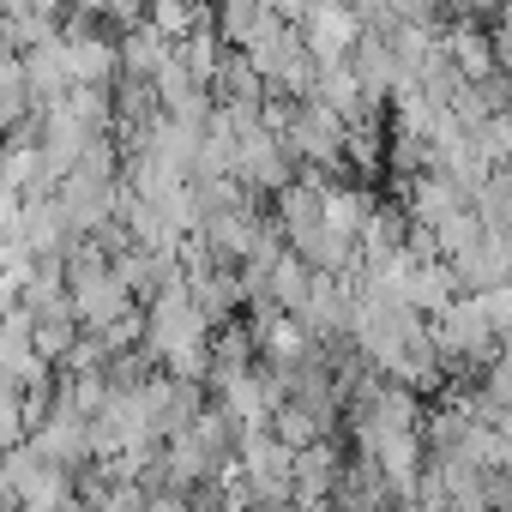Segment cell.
I'll return each mask as SVG.
<instances>
[{
	"instance_id": "3",
	"label": "cell",
	"mask_w": 512,
	"mask_h": 512,
	"mask_svg": "<svg viewBox=\"0 0 512 512\" xmlns=\"http://www.w3.org/2000/svg\"><path fill=\"white\" fill-rule=\"evenodd\" d=\"M470 205H476L482 223H512V157L488 169V181L470 193Z\"/></svg>"
},
{
	"instance_id": "1",
	"label": "cell",
	"mask_w": 512,
	"mask_h": 512,
	"mask_svg": "<svg viewBox=\"0 0 512 512\" xmlns=\"http://www.w3.org/2000/svg\"><path fill=\"white\" fill-rule=\"evenodd\" d=\"M428 338H434L440 362L458 368V374H476L482 362L500 356V326H494V314H488L482 296H458L452 308H440L428 320Z\"/></svg>"
},
{
	"instance_id": "2",
	"label": "cell",
	"mask_w": 512,
	"mask_h": 512,
	"mask_svg": "<svg viewBox=\"0 0 512 512\" xmlns=\"http://www.w3.org/2000/svg\"><path fill=\"white\" fill-rule=\"evenodd\" d=\"M338 476H344L338 446H332V440H314V446L296 452V494H290V500L308 506V512H326L332 494H338Z\"/></svg>"
},
{
	"instance_id": "4",
	"label": "cell",
	"mask_w": 512,
	"mask_h": 512,
	"mask_svg": "<svg viewBox=\"0 0 512 512\" xmlns=\"http://www.w3.org/2000/svg\"><path fill=\"white\" fill-rule=\"evenodd\" d=\"M151 25L169 37V43H181L187 31H199V0H151Z\"/></svg>"
}]
</instances>
